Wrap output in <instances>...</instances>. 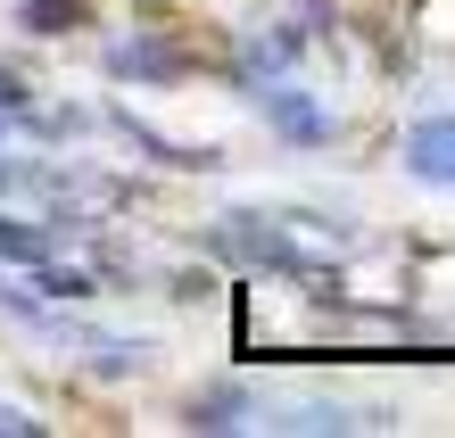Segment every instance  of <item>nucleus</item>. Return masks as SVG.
<instances>
[{"label": "nucleus", "instance_id": "obj_1", "mask_svg": "<svg viewBox=\"0 0 455 438\" xmlns=\"http://www.w3.org/2000/svg\"><path fill=\"white\" fill-rule=\"evenodd\" d=\"M406 174L431 190H455V116H431L406 132Z\"/></svg>", "mask_w": 455, "mask_h": 438}, {"label": "nucleus", "instance_id": "obj_2", "mask_svg": "<svg viewBox=\"0 0 455 438\" xmlns=\"http://www.w3.org/2000/svg\"><path fill=\"white\" fill-rule=\"evenodd\" d=\"M0 257H9V265H50V240H42V232H25V224H9V215H0Z\"/></svg>", "mask_w": 455, "mask_h": 438}, {"label": "nucleus", "instance_id": "obj_3", "mask_svg": "<svg viewBox=\"0 0 455 438\" xmlns=\"http://www.w3.org/2000/svg\"><path fill=\"white\" fill-rule=\"evenodd\" d=\"M0 430H9V438H34L42 422H34V414H25V405H0Z\"/></svg>", "mask_w": 455, "mask_h": 438}, {"label": "nucleus", "instance_id": "obj_4", "mask_svg": "<svg viewBox=\"0 0 455 438\" xmlns=\"http://www.w3.org/2000/svg\"><path fill=\"white\" fill-rule=\"evenodd\" d=\"M0 116H25V92H17V75H0Z\"/></svg>", "mask_w": 455, "mask_h": 438}]
</instances>
